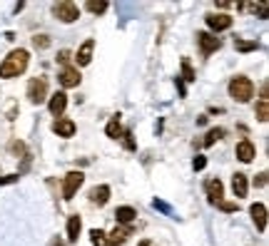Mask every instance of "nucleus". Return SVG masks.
<instances>
[{"mask_svg": "<svg viewBox=\"0 0 269 246\" xmlns=\"http://www.w3.org/2000/svg\"><path fill=\"white\" fill-rule=\"evenodd\" d=\"M28 65H30V53L23 50V48H18V50H13V53L3 60V65H0V77H3V80H13V77L23 75V72L28 70Z\"/></svg>", "mask_w": 269, "mask_h": 246, "instance_id": "obj_1", "label": "nucleus"}, {"mask_svg": "<svg viewBox=\"0 0 269 246\" xmlns=\"http://www.w3.org/2000/svg\"><path fill=\"white\" fill-rule=\"evenodd\" d=\"M227 92H229V97H232L234 102L244 105V102H249V100L254 97V82H252L249 77H244V75H237V77L229 80Z\"/></svg>", "mask_w": 269, "mask_h": 246, "instance_id": "obj_2", "label": "nucleus"}, {"mask_svg": "<svg viewBox=\"0 0 269 246\" xmlns=\"http://www.w3.org/2000/svg\"><path fill=\"white\" fill-rule=\"evenodd\" d=\"M48 77H33L28 82V102L30 105H43L48 102Z\"/></svg>", "mask_w": 269, "mask_h": 246, "instance_id": "obj_3", "label": "nucleus"}, {"mask_svg": "<svg viewBox=\"0 0 269 246\" xmlns=\"http://www.w3.org/2000/svg\"><path fill=\"white\" fill-rule=\"evenodd\" d=\"M53 15L60 20V23H75L77 18H80V8H77V3H72V0H60V3H55L53 5Z\"/></svg>", "mask_w": 269, "mask_h": 246, "instance_id": "obj_4", "label": "nucleus"}, {"mask_svg": "<svg viewBox=\"0 0 269 246\" xmlns=\"http://www.w3.org/2000/svg\"><path fill=\"white\" fill-rule=\"evenodd\" d=\"M204 20H207V28L212 30V35H217V33H224V30H229L232 28V15H227V13H207L204 15Z\"/></svg>", "mask_w": 269, "mask_h": 246, "instance_id": "obj_5", "label": "nucleus"}, {"mask_svg": "<svg viewBox=\"0 0 269 246\" xmlns=\"http://www.w3.org/2000/svg\"><path fill=\"white\" fill-rule=\"evenodd\" d=\"M197 48H200L202 58H209L212 53H217L222 48V40L212 33H197Z\"/></svg>", "mask_w": 269, "mask_h": 246, "instance_id": "obj_6", "label": "nucleus"}, {"mask_svg": "<svg viewBox=\"0 0 269 246\" xmlns=\"http://www.w3.org/2000/svg\"><path fill=\"white\" fill-rule=\"evenodd\" d=\"M82 182H85V174H82V172H67L65 179H63V199L70 201V199L77 194V189L82 186Z\"/></svg>", "mask_w": 269, "mask_h": 246, "instance_id": "obj_7", "label": "nucleus"}, {"mask_svg": "<svg viewBox=\"0 0 269 246\" xmlns=\"http://www.w3.org/2000/svg\"><path fill=\"white\" fill-rule=\"evenodd\" d=\"M58 82H60L65 90H72V87H77V85L82 82V75H80V70H77L75 65H67V67H63V70H60Z\"/></svg>", "mask_w": 269, "mask_h": 246, "instance_id": "obj_8", "label": "nucleus"}, {"mask_svg": "<svg viewBox=\"0 0 269 246\" xmlns=\"http://www.w3.org/2000/svg\"><path fill=\"white\" fill-rule=\"evenodd\" d=\"M92 50H95V40L90 38V40H85L77 48V53H75V67H87L92 62Z\"/></svg>", "mask_w": 269, "mask_h": 246, "instance_id": "obj_9", "label": "nucleus"}, {"mask_svg": "<svg viewBox=\"0 0 269 246\" xmlns=\"http://www.w3.org/2000/svg\"><path fill=\"white\" fill-rule=\"evenodd\" d=\"M132 226H115L110 234H107V246H125L132 236Z\"/></svg>", "mask_w": 269, "mask_h": 246, "instance_id": "obj_10", "label": "nucleus"}, {"mask_svg": "<svg viewBox=\"0 0 269 246\" xmlns=\"http://www.w3.org/2000/svg\"><path fill=\"white\" fill-rule=\"evenodd\" d=\"M234 154H237V159H239V162L249 164V162L257 157V147H254L249 139H239V142H237V147H234Z\"/></svg>", "mask_w": 269, "mask_h": 246, "instance_id": "obj_11", "label": "nucleus"}, {"mask_svg": "<svg viewBox=\"0 0 269 246\" xmlns=\"http://www.w3.org/2000/svg\"><path fill=\"white\" fill-rule=\"evenodd\" d=\"M249 216H252V221H254V226H257V231H267V206L262 204V201H257V204H252L249 206Z\"/></svg>", "mask_w": 269, "mask_h": 246, "instance_id": "obj_12", "label": "nucleus"}, {"mask_svg": "<svg viewBox=\"0 0 269 246\" xmlns=\"http://www.w3.org/2000/svg\"><path fill=\"white\" fill-rule=\"evenodd\" d=\"M110 194H112V191H110L107 184H97L87 191V199H90V204H95V206H105V204L110 201Z\"/></svg>", "mask_w": 269, "mask_h": 246, "instance_id": "obj_13", "label": "nucleus"}, {"mask_svg": "<svg viewBox=\"0 0 269 246\" xmlns=\"http://www.w3.org/2000/svg\"><path fill=\"white\" fill-rule=\"evenodd\" d=\"M65 107H67V95L65 92H55V95L48 97V110H50L53 117H63Z\"/></svg>", "mask_w": 269, "mask_h": 246, "instance_id": "obj_14", "label": "nucleus"}, {"mask_svg": "<svg viewBox=\"0 0 269 246\" xmlns=\"http://www.w3.org/2000/svg\"><path fill=\"white\" fill-rule=\"evenodd\" d=\"M204 191H207L209 204H219L222 196H224V184H222L219 179H207V182H204Z\"/></svg>", "mask_w": 269, "mask_h": 246, "instance_id": "obj_15", "label": "nucleus"}, {"mask_svg": "<svg viewBox=\"0 0 269 246\" xmlns=\"http://www.w3.org/2000/svg\"><path fill=\"white\" fill-rule=\"evenodd\" d=\"M269 90L267 85H262V92H259V100H257V105H254V115H257V120L259 122H267L269 120Z\"/></svg>", "mask_w": 269, "mask_h": 246, "instance_id": "obj_16", "label": "nucleus"}, {"mask_svg": "<svg viewBox=\"0 0 269 246\" xmlns=\"http://www.w3.org/2000/svg\"><path fill=\"white\" fill-rule=\"evenodd\" d=\"M75 122L72 120H67V117H58L55 122H53V132L58 134V137H63V139H70L72 134H75Z\"/></svg>", "mask_w": 269, "mask_h": 246, "instance_id": "obj_17", "label": "nucleus"}, {"mask_svg": "<svg viewBox=\"0 0 269 246\" xmlns=\"http://www.w3.org/2000/svg\"><path fill=\"white\" fill-rule=\"evenodd\" d=\"M80 231H82V219L80 214H70L67 216V244H75L80 239Z\"/></svg>", "mask_w": 269, "mask_h": 246, "instance_id": "obj_18", "label": "nucleus"}, {"mask_svg": "<svg viewBox=\"0 0 269 246\" xmlns=\"http://www.w3.org/2000/svg\"><path fill=\"white\" fill-rule=\"evenodd\" d=\"M115 219H117V226H132L134 219H137V209H132V206H117L115 209Z\"/></svg>", "mask_w": 269, "mask_h": 246, "instance_id": "obj_19", "label": "nucleus"}, {"mask_svg": "<svg viewBox=\"0 0 269 246\" xmlns=\"http://www.w3.org/2000/svg\"><path fill=\"white\" fill-rule=\"evenodd\" d=\"M247 189H249V182H247V174L237 172V174L232 177V191H234V196H237V199L247 196Z\"/></svg>", "mask_w": 269, "mask_h": 246, "instance_id": "obj_20", "label": "nucleus"}, {"mask_svg": "<svg viewBox=\"0 0 269 246\" xmlns=\"http://www.w3.org/2000/svg\"><path fill=\"white\" fill-rule=\"evenodd\" d=\"M237 10H247V13H259V18L264 20L267 18V10H269V5L267 3H237Z\"/></svg>", "mask_w": 269, "mask_h": 246, "instance_id": "obj_21", "label": "nucleus"}, {"mask_svg": "<svg viewBox=\"0 0 269 246\" xmlns=\"http://www.w3.org/2000/svg\"><path fill=\"white\" fill-rule=\"evenodd\" d=\"M105 134L110 137V139H122V134H125V127L120 124V120L115 117L112 122H107V127H105Z\"/></svg>", "mask_w": 269, "mask_h": 246, "instance_id": "obj_22", "label": "nucleus"}, {"mask_svg": "<svg viewBox=\"0 0 269 246\" xmlns=\"http://www.w3.org/2000/svg\"><path fill=\"white\" fill-rule=\"evenodd\" d=\"M224 134H227V132H224V127H212V129L204 134V142H202V144H204V147H212V144H214V142H219Z\"/></svg>", "mask_w": 269, "mask_h": 246, "instance_id": "obj_23", "label": "nucleus"}, {"mask_svg": "<svg viewBox=\"0 0 269 246\" xmlns=\"http://www.w3.org/2000/svg\"><path fill=\"white\" fill-rule=\"evenodd\" d=\"M234 48H237L239 53H252V50H259V43H257V40H242V38H237V40H234Z\"/></svg>", "mask_w": 269, "mask_h": 246, "instance_id": "obj_24", "label": "nucleus"}, {"mask_svg": "<svg viewBox=\"0 0 269 246\" xmlns=\"http://www.w3.org/2000/svg\"><path fill=\"white\" fill-rule=\"evenodd\" d=\"M85 8L92 13V15H102V13H107V3L105 0H90V3H85Z\"/></svg>", "mask_w": 269, "mask_h": 246, "instance_id": "obj_25", "label": "nucleus"}, {"mask_svg": "<svg viewBox=\"0 0 269 246\" xmlns=\"http://www.w3.org/2000/svg\"><path fill=\"white\" fill-rule=\"evenodd\" d=\"M90 241H92V246H107V234L102 229H92L90 231Z\"/></svg>", "mask_w": 269, "mask_h": 246, "instance_id": "obj_26", "label": "nucleus"}, {"mask_svg": "<svg viewBox=\"0 0 269 246\" xmlns=\"http://www.w3.org/2000/svg\"><path fill=\"white\" fill-rule=\"evenodd\" d=\"M50 45H53L50 35H35V38H33V48H35V50H48Z\"/></svg>", "mask_w": 269, "mask_h": 246, "instance_id": "obj_27", "label": "nucleus"}, {"mask_svg": "<svg viewBox=\"0 0 269 246\" xmlns=\"http://www.w3.org/2000/svg\"><path fill=\"white\" fill-rule=\"evenodd\" d=\"M182 77L187 80V82H195L197 77H195V70H192V62L187 60V58H182Z\"/></svg>", "mask_w": 269, "mask_h": 246, "instance_id": "obj_28", "label": "nucleus"}, {"mask_svg": "<svg viewBox=\"0 0 269 246\" xmlns=\"http://www.w3.org/2000/svg\"><path fill=\"white\" fill-rule=\"evenodd\" d=\"M8 149H10L13 154H20V157H25V154H28V149H25V144H23V142H18V139H13V142L8 144Z\"/></svg>", "mask_w": 269, "mask_h": 246, "instance_id": "obj_29", "label": "nucleus"}, {"mask_svg": "<svg viewBox=\"0 0 269 246\" xmlns=\"http://www.w3.org/2000/svg\"><path fill=\"white\" fill-rule=\"evenodd\" d=\"M214 206H217V209H222L224 214H234V211H237V201H224V199H222V201H219V204H214Z\"/></svg>", "mask_w": 269, "mask_h": 246, "instance_id": "obj_30", "label": "nucleus"}, {"mask_svg": "<svg viewBox=\"0 0 269 246\" xmlns=\"http://www.w3.org/2000/svg\"><path fill=\"white\" fill-rule=\"evenodd\" d=\"M122 142H125V147H127L130 152H134V149H137V144H134L132 132H130V129H125V134H122Z\"/></svg>", "mask_w": 269, "mask_h": 246, "instance_id": "obj_31", "label": "nucleus"}, {"mask_svg": "<svg viewBox=\"0 0 269 246\" xmlns=\"http://www.w3.org/2000/svg\"><path fill=\"white\" fill-rule=\"evenodd\" d=\"M204 167H207V157H202V154H197V157L192 159V169H195V172H202Z\"/></svg>", "mask_w": 269, "mask_h": 246, "instance_id": "obj_32", "label": "nucleus"}, {"mask_svg": "<svg viewBox=\"0 0 269 246\" xmlns=\"http://www.w3.org/2000/svg\"><path fill=\"white\" fill-rule=\"evenodd\" d=\"M20 179V174H5V177H0V186H8V184H15Z\"/></svg>", "mask_w": 269, "mask_h": 246, "instance_id": "obj_33", "label": "nucleus"}, {"mask_svg": "<svg viewBox=\"0 0 269 246\" xmlns=\"http://www.w3.org/2000/svg\"><path fill=\"white\" fill-rule=\"evenodd\" d=\"M254 186H257V189H264V186H267V172H259V174L254 177Z\"/></svg>", "mask_w": 269, "mask_h": 246, "instance_id": "obj_34", "label": "nucleus"}, {"mask_svg": "<svg viewBox=\"0 0 269 246\" xmlns=\"http://www.w3.org/2000/svg\"><path fill=\"white\" fill-rule=\"evenodd\" d=\"M72 60V53H70V50H60V53H58V62H60V65H65L67 67V62Z\"/></svg>", "mask_w": 269, "mask_h": 246, "instance_id": "obj_35", "label": "nucleus"}, {"mask_svg": "<svg viewBox=\"0 0 269 246\" xmlns=\"http://www.w3.org/2000/svg\"><path fill=\"white\" fill-rule=\"evenodd\" d=\"M175 85H177V90H180V95L185 97V92H187V90H185V82H182V80L177 77V80H175Z\"/></svg>", "mask_w": 269, "mask_h": 246, "instance_id": "obj_36", "label": "nucleus"}, {"mask_svg": "<svg viewBox=\"0 0 269 246\" xmlns=\"http://www.w3.org/2000/svg\"><path fill=\"white\" fill-rule=\"evenodd\" d=\"M217 8H219V10H229V8H232V3H227V0H219V3H217Z\"/></svg>", "mask_w": 269, "mask_h": 246, "instance_id": "obj_37", "label": "nucleus"}, {"mask_svg": "<svg viewBox=\"0 0 269 246\" xmlns=\"http://www.w3.org/2000/svg\"><path fill=\"white\" fill-rule=\"evenodd\" d=\"M137 246H155V241H152V239H142Z\"/></svg>", "mask_w": 269, "mask_h": 246, "instance_id": "obj_38", "label": "nucleus"}, {"mask_svg": "<svg viewBox=\"0 0 269 246\" xmlns=\"http://www.w3.org/2000/svg\"><path fill=\"white\" fill-rule=\"evenodd\" d=\"M50 246H65V241H63V239H53V241H50Z\"/></svg>", "mask_w": 269, "mask_h": 246, "instance_id": "obj_39", "label": "nucleus"}, {"mask_svg": "<svg viewBox=\"0 0 269 246\" xmlns=\"http://www.w3.org/2000/svg\"><path fill=\"white\" fill-rule=\"evenodd\" d=\"M197 124H207V115H200V117H197Z\"/></svg>", "mask_w": 269, "mask_h": 246, "instance_id": "obj_40", "label": "nucleus"}]
</instances>
